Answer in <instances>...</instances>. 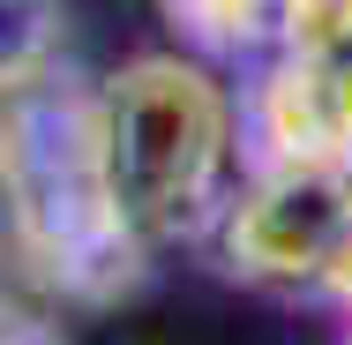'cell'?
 <instances>
[{
	"label": "cell",
	"instance_id": "5b68a950",
	"mask_svg": "<svg viewBox=\"0 0 352 345\" xmlns=\"http://www.w3.org/2000/svg\"><path fill=\"white\" fill-rule=\"evenodd\" d=\"M60 30H68V0H0V98L53 75Z\"/></svg>",
	"mask_w": 352,
	"mask_h": 345
},
{
	"label": "cell",
	"instance_id": "9c48e42d",
	"mask_svg": "<svg viewBox=\"0 0 352 345\" xmlns=\"http://www.w3.org/2000/svg\"><path fill=\"white\" fill-rule=\"evenodd\" d=\"M345 345H352V338H345Z\"/></svg>",
	"mask_w": 352,
	"mask_h": 345
},
{
	"label": "cell",
	"instance_id": "7a4b0ae2",
	"mask_svg": "<svg viewBox=\"0 0 352 345\" xmlns=\"http://www.w3.org/2000/svg\"><path fill=\"white\" fill-rule=\"evenodd\" d=\"M0 196H8V225L23 255L45 263L53 285H68L82 300H113L135 285L150 248L113 210L90 98L60 90L53 75L15 90L0 113Z\"/></svg>",
	"mask_w": 352,
	"mask_h": 345
},
{
	"label": "cell",
	"instance_id": "277c9868",
	"mask_svg": "<svg viewBox=\"0 0 352 345\" xmlns=\"http://www.w3.org/2000/svg\"><path fill=\"white\" fill-rule=\"evenodd\" d=\"M195 61H270L285 45V0H157Z\"/></svg>",
	"mask_w": 352,
	"mask_h": 345
},
{
	"label": "cell",
	"instance_id": "3957f363",
	"mask_svg": "<svg viewBox=\"0 0 352 345\" xmlns=\"http://www.w3.org/2000/svg\"><path fill=\"white\" fill-rule=\"evenodd\" d=\"M217 263L270 293H338L352 263V173L255 165L210 225Z\"/></svg>",
	"mask_w": 352,
	"mask_h": 345
},
{
	"label": "cell",
	"instance_id": "8992f818",
	"mask_svg": "<svg viewBox=\"0 0 352 345\" xmlns=\"http://www.w3.org/2000/svg\"><path fill=\"white\" fill-rule=\"evenodd\" d=\"M285 45H300V53L352 45V0H285Z\"/></svg>",
	"mask_w": 352,
	"mask_h": 345
},
{
	"label": "cell",
	"instance_id": "6da1fadb",
	"mask_svg": "<svg viewBox=\"0 0 352 345\" xmlns=\"http://www.w3.org/2000/svg\"><path fill=\"white\" fill-rule=\"evenodd\" d=\"M98 165L120 225L142 248L210 233L232 196L240 98L195 53H135L90 90Z\"/></svg>",
	"mask_w": 352,
	"mask_h": 345
},
{
	"label": "cell",
	"instance_id": "ba28073f",
	"mask_svg": "<svg viewBox=\"0 0 352 345\" xmlns=\"http://www.w3.org/2000/svg\"><path fill=\"white\" fill-rule=\"evenodd\" d=\"M338 300H352V263H345V285H338Z\"/></svg>",
	"mask_w": 352,
	"mask_h": 345
},
{
	"label": "cell",
	"instance_id": "52a82bcc",
	"mask_svg": "<svg viewBox=\"0 0 352 345\" xmlns=\"http://www.w3.org/2000/svg\"><path fill=\"white\" fill-rule=\"evenodd\" d=\"M330 121H338V173H352V45L330 53Z\"/></svg>",
	"mask_w": 352,
	"mask_h": 345
}]
</instances>
